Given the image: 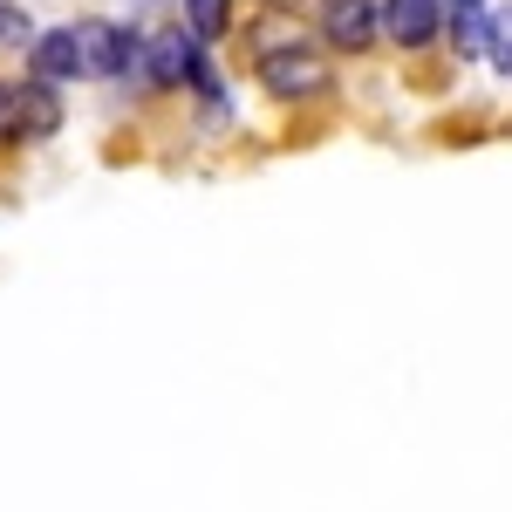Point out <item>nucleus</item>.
Masks as SVG:
<instances>
[{
    "mask_svg": "<svg viewBox=\"0 0 512 512\" xmlns=\"http://www.w3.org/2000/svg\"><path fill=\"white\" fill-rule=\"evenodd\" d=\"M260 82H267V96L280 103H301V96H321L328 89V62H321L315 48H274V55H260Z\"/></svg>",
    "mask_w": 512,
    "mask_h": 512,
    "instance_id": "obj_1",
    "label": "nucleus"
},
{
    "mask_svg": "<svg viewBox=\"0 0 512 512\" xmlns=\"http://www.w3.org/2000/svg\"><path fill=\"white\" fill-rule=\"evenodd\" d=\"M321 35H328V48H342V55H362L369 41L383 35V7L376 0H328L321 7Z\"/></svg>",
    "mask_w": 512,
    "mask_h": 512,
    "instance_id": "obj_2",
    "label": "nucleus"
},
{
    "mask_svg": "<svg viewBox=\"0 0 512 512\" xmlns=\"http://www.w3.org/2000/svg\"><path fill=\"white\" fill-rule=\"evenodd\" d=\"M383 35L396 48H431L444 35V0H383Z\"/></svg>",
    "mask_w": 512,
    "mask_h": 512,
    "instance_id": "obj_3",
    "label": "nucleus"
},
{
    "mask_svg": "<svg viewBox=\"0 0 512 512\" xmlns=\"http://www.w3.org/2000/svg\"><path fill=\"white\" fill-rule=\"evenodd\" d=\"M28 69H35L41 82H82V48H76V28H48V35H35V48H28Z\"/></svg>",
    "mask_w": 512,
    "mask_h": 512,
    "instance_id": "obj_4",
    "label": "nucleus"
},
{
    "mask_svg": "<svg viewBox=\"0 0 512 512\" xmlns=\"http://www.w3.org/2000/svg\"><path fill=\"white\" fill-rule=\"evenodd\" d=\"M444 35H451V48L472 62V55H485V41H492V7L485 0H444Z\"/></svg>",
    "mask_w": 512,
    "mask_h": 512,
    "instance_id": "obj_5",
    "label": "nucleus"
},
{
    "mask_svg": "<svg viewBox=\"0 0 512 512\" xmlns=\"http://www.w3.org/2000/svg\"><path fill=\"white\" fill-rule=\"evenodd\" d=\"M62 130V96H55V82L28 76L21 82V137H55Z\"/></svg>",
    "mask_w": 512,
    "mask_h": 512,
    "instance_id": "obj_6",
    "label": "nucleus"
},
{
    "mask_svg": "<svg viewBox=\"0 0 512 512\" xmlns=\"http://www.w3.org/2000/svg\"><path fill=\"white\" fill-rule=\"evenodd\" d=\"M185 28L192 41H219L233 28V0H185Z\"/></svg>",
    "mask_w": 512,
    "mask_h": 512,
    "instance_id": "obj_7",
    "label": "nucleus"
},
{
    "mask_svg": "<svg viewBox=\"0 0 512 512\" xmlns=\"http://www.w3.org/2000/svg\"><path fill=\"white\" fill-rule=\"evenodd\" d=\"M0 48H35V21L21 0H0Z\"/></svg>",
    "mask_w": 512,
    "mask_h": 512,
    "instance_id": "obj_8",
    "label": "nucleus"
},
{
    "mask_svg": "<svg viewBox=\"0 0 512 512\" xmlns=\"http://www.w3.org/2000/svg\"><path fill=\"white\" fill-rule=\"evenodd\" d=\"M485 55H492V69L512 82V7H499V14H492V41H485Z\"/></svg>",
    "mask_w": 512,
    "mask_h": 512,
    "instance_id": "obj_9",
    "label": "nucleus"
},
{
    "mask_svg": "<svg viewBox=\"0 0 512 512\" xmlns=\"http://www.w3.org/2000/svg\"><path fill=\"white\" fill-rule=\"evenodd\" d=\"M0 144H21V82L0 76Z\"/></svg>",
    "mask_w": 512,
    "mask_h": 512,
    "instance_id": "obj_10",
    "label": "nucleus"
}]
</instances>
